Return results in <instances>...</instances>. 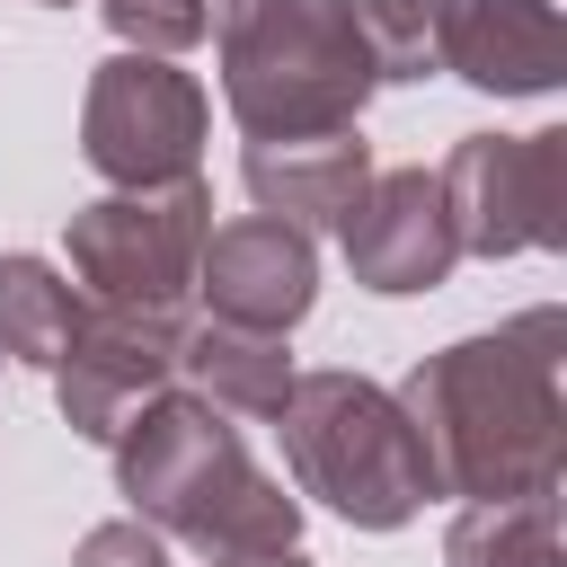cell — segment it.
Wrapping results in <instances>:
<instances>
[{
	"instance_id": "1",
	"label": "cell",
	"mask_w": 567,
	"mask_h": 567,
	"mask_svg": "<svg viewBox=\"0 0 567 567\" xmlns=\"http://www.w3.org/2000/svg\"><path fill=\"white\" fill-rule=\"evenodd\" d=\"M425 443L434 496L452 505H514L558 496L567 478V310H514L505 328L434 346L390 390Z\"/></svg>"
},
{
	"instance_id": "2",
	"label": "cell",
	"mask_w": 567,
	"mask_h": 567,
	"mask_svg": "<svg viewBox=\"0 0 567 567\" xmlns=\"http://www.w3.org/2000/svg\"><path fill=\"white\" fill-rule=\"evenodd\" d=\"M106 452H115V496L159 540H186L195 558L301 549V496L248 461V443L221 408L159 390Z\"/></svg>"
},
{
	"instance_id": "3",
	"label": "cell",
	"mask_w": 567,
	"mask_h": 567,
	"mask_svg": "<svg viewBox=\"0 0 567 567\" xmlns=\"http://www.w3.org/2000/svg\"><path fill=\"white\" fill-rule=\"evenodd\" d=\"M204 35L221 44V106L248 142L346 133L381 89L346 0H204Z\"/></svg>"
},
{
	"instance_id": "4",
	"label": "cell",
	"mask_w": 567,
	"mask_h": 567,
	"mask_svg": "<svg viewBox=\"0 0 567 567\" xmlns=\"http://www.w3.org/2000/svg\"><path fill=\"white\" fill-rule=\"evenodd\" d=\"M275 434H284L292 496L328 505L354 532H408L434 505V470H425V443H416L408 408L381 381L346 372V363L301 372Z\"/></svg>"
},
{
	"instance_id": "5",
	"label": "cell",
	"mask_w": 567,
	"mask_h": 567,
	"mask_svg": "<svg viewBox=\"0 0 567 567\" xmlns=\"http://www.w3.org/2000/svg\"><path fill=\"white\" fill-rule=\"evenodd\" d=\"M213 142V97L195 71L159 53H106L80 97V159L106 177V195H151L204 177Z\"/></svg>"
},
{
	"instance_id": "6",
	"label": "cell",
	"mask_w": 567,
	"mask_h": 567,
	"mask_svg": "<svg viewBox=\"0 0 567 567\" xmlns=\"http://www.w3.org/2000/svg\"><path fill=\"white\" fill-rule=\"evenodd\" d=\"M204 239H213V186L204 177L151 186V195H89L62 221L80 292L115 301V310H186Z\"/></svg>"
},
{
	"instance_id": "7",
	"label": "cell",
	"mask_w": 567,
	"mask_h": 567,
	"mask_svg": "<svg viewBox=\"0 0 567 567\" xmlns=\"http://www.w3.org/2000/svg\"><path fill=\"white\" fill-rule=\"evenodd\" d=\"M461 257H558L567 248V124L461 133L434 168Z\"/></svg>"
},
{
	"instance_id": "8",
	"label": "cell",
	"mask_w": 567,
	"mask_h": 567,
	"mask_svg": "<svg viewBox=\"0 0 567 567\" xmlns=\"http://www.w3.org/2000/svg\"><path fill=\"white\" fill-rule=\"evenodd\" d=\"M195 310H115L89 301L62 363H53V408L80 443H115L159 390H177V346Z\"/></svg>"
},
{
	"instance_id": "9",
	"label": "cell",
	"mask_w": 567,
	"mask_h": 567,
	"mask_svg": "<svg viewBox=\"0 0 567 567\" xmlns=\"http://www.w3.org/2000/svg\"><path fill=\"white\" fill-rule=\"evenodd\" d=\"M195 301L221 328H257V337H292L319 301V248L310 230L275 221V213H239L213 221L204 257H195Z\"/></svg>"
},
{
	"instance_id": "10",
	"label": "cell",
	"mask_w": 567,
	"mask_h": 567,
	"mask_svg": "<svg viewBox=\"0 0 567 567\" xmlns=\"http://www.w3.org/2000/svg\"><path fill=\"white\" fill-rule=\"evenodd\" d=\"M337 239H346L354 284L381 292V301H416V292L452 284V266H461V239H452L434 168H372V186L354 195Z\"/></svg>"
},
{
	"instance_id": "11",
	"label": "cell",
	"mask_w": 567,
	"mask_h": 567,
	"mask_svg": "<svg viewBox=\"0 0 567 567\" xmlns=\"http://www.w3.org/2000/svg\"><path fill=\"white\" fill-rule=\"evenodd\" d=\"M434 71L478 97H549L567 80V18L549 0H434Z\"/></svg>"
},
{
	"instance_id": "12",
	"label": "cell",
	"mask_w": 567,
	"mask_h": 567,
	"mask_svg": "<svg viewBox=\"0 0 567 567\" xmlns=\"http://www.w3.org/2000/svg\"><path fill=\"white\" fill-rule=\"evenodd\" d=\"M239 186H248L257 213H275L292 230H337L354 213V195L372 186V142H363V124L292 133V142H248L239 151Z\"/></svg>"
},
{
	"instance_id": "13",
	"label": "cell",
	"mask_w": 567,
	"mask_h": 567,
	"mask_svg": "<svg viewBox=\"0 0 567 567\" xmlns=\"http://www.w3.org/2000/svg\"><path fill=\"white\" fill-rule=\"evenodd\" d=\"M301 363L284 337H257V328H221V319H186V346H177V390L221 408L230 425H275L284 399H292Z\"/></svg>"
},
{
	"instance_id": "14",
	"label": "cell",
	"mask_w": 567,
	"mask_h": 567,
	"mask_svg": "<svg viewBox=\"0 0 567 567\" xmlns=\"http://www.w3.org/2000/svg\"><path fill=\"white\" fill-rule=\"evenodd\" d=\"M80 284L53 266V257H35V248H0V363H18V372H53L62 363V346H71V328H80Z\"/></svg>"
},
{
	"instance_id": "15",
	"label": "cell",
	"mask_w": 567,
	"mask_h": 567,
	"mask_svg": "<svg viewBox=\"0 0 567 567\" xmlns=\"http://www.w3.org/2000/svg\"><path fill=\"white\" fill-rule=\"evenodd\" d=\"M443 567H567V540H558V496L452 505V523H443Z\"/></svg>"
},
{
	"instance_id": "16",
	"label": "cell",
	"mask_w": 567,
	"mask_h": 567,
	"mask_svg": "<svg viewBox=\"0 0 567 567\" xmlns=\"http://www.w3.org/2000/svg\"><path fill=\"white\" fill-rule=\"evenodd\" d=\"M346 9H354L363 62L381 89H408L434 71V0H346Z\"/></svg>"
},
{
	"instance_id": "17",
	"label": "cell",
	"mask_w": 567,
	"mask_h": 567,
	"mask_svg": "<svg viewBox=\"0 0 567 567\" xmlns=\"http://www.w3.org/2000/svg\"><path fill=\"white\" fill-rule=\"evenodd\" d=\"M97 18H106V35H115V53H159V62H177V53L204 44V0H97Z\"/></svg>"
},
{
	"instance_id": "18",
	"label": "cell",
	"mask_w": 567,
	"mask_h": 567,
	"mask_svg": "<svg viewBox=\"0 0 567 567\" xmlns=\"http://www.w3.org/2000/svg\"><path fill=\"white\" fill-rule=\"evenodd\" d=\"M71 567H177V558H168V540H159L151 523H133V514H115V523H97V532H80V549H71Z\"/></svg>"
},
{
	"instance_id": "19",
	"label": "cell",
	"mask_w": 567,
	"mask_h": 567,
	"mask_svg": "<svg viewBox=\"0 0 567 567\" xmlns=\"http://www.w3.org/2000/svg\"><path fill=\"white\" fill-rule=\"evenodd\" d=\"M204 567H310L301 549H266V558H204Z\"/></svg>"
},
{
	"instance_id": "20",
	"label": "cell",
	"mask_w": 567,
	"mask_h": 567,
	"mask_svg": "<svg viewBox=\"0 0 567 567\" xmlns=\"http://www.w3.org/2000/svg\"><path fill=\"white\" fill-rule=\"evenodd\" d=\"M35 9H71V0H35Z\"/></svg>"
}]
</instances>
